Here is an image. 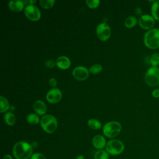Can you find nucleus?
I'll return each mask as SVG.
<instances>
[{
    "mask_svg": "<svg viewBox=\"0 0 159 159\" xmlns=\"http://www.w3.org/2000/svg\"><path fill=\"white\" fill-rule=\"evenodd\" d=\"M49 84L52 87H54L55 88L57 84V80L54 78H52L49 80Z\"/></svg>",
    "mask_w": 159,
    "mask_h": 159,
    "instance_id": "obj_29",
    "label": "nucleus"
},
{
    "mask_svg": "<svg viewBox=\"0 0 159 159\" xmlns=\"http://www.w3.org/2000/svg\"><path fill=\"white\" fill-rule=\"evenodd\" d=\"M35 2H36L35 0H34V1H23L24 4H26V6L30 5V4H33Z\"/></svg>",
    "mask_w": 159,
    "mask_h": 159,
    "instance_id": "obj_32",
    "label": "nucleus"
},
{
    "mask_svg": "<svg viewBox=\"0 0 159 159\" xmlns=\"http://www.w3.org/2000/svg\"><path fill=\"white\" fill-rule=\"evenodd\" d=\"M124 150L123 142L118 139H112L108 141L106 145V152L111 155L120 154Z\"/></svg>",
    "mask_w": 159,
    "mask_h": 159,
    "instance_id": "obj_6",
    "label": "nucleus"
},
{
    "mask_svg": "<svg viewBox=\"0 0 159 159\" xmlns=\"http://www.w3.org/2000/svg\"><path fill=\"white\" fill-rule=\"evenodd\" d=\"M121 124L117 121H111L106 123L102 128L104 135L108 138H114L117 136L121 131Z\"/></svg>",
    "mask_w": 159,
    "mask_h": 159,
    "instance_id": "obj_4",
    "label": "nucleus"
},
{
    "mask_svg": "<svg viewBox=\"0 0 159 159\" xmlns=\"http://www.w3.org/2000/svg\"><path fill=\"white\" fill-rule=\"evenodd\" d=\"M145 45L150 49L159 48V29L153 28L145 32L143 37Z\"/></svg>",
    "mask_w": 159,
    "mask_h": 159,
    "instance_id": "obj_2",
    "label": "nucleus"
},
{
    "mask_svg": "<svg viewBox=\"0 0 159 159\" xmlns=\"http://www.w3.org/2000/svg\"><path fill=\"white\" fill-rule=\"evenodd\" d=\"M8 7L12 11L20 12L24 8V3L23 1L18 0H12L8 2Z\"/></svg>",
    "mask_w": 159,
    "mask_h": 159,
    "instance_id": "obj_15",
    "label": "nucleus"
},
{
    "mask_svg": "<svg viewBox=\"0 0 159 159\" xmlns=\"http://www.w3.org/2000/svg\"><path fill=\"white\" fill-rule=\"evenodd\" d=\"M30 159H46L45 157L40 153H35L32 154Z\"/></svg>",
    "mask_w": 159,
    "mask_h": 159,
    "instance_id": "obj_27",
    "label": "nucleus"
},
{
    "mask_svg": "<svg viewBox=\"0 0 159 159\" xmlns=\"http://www.w3.org/2000/svg\"><path fill=\"white\" fill-rule=\"evenodd\" d=\"M135 14L138 16H142V9L140 8L139 7H137L135 8Z\"/></svg>",
    "mask_w": 159,
    "mask_h": 159,
    "instance_id": "obj_31",
    "label": "nucleus"
},
{
    "mask_svg": "<svg viewBox=\"0 0 159 159\" xmlns=\"http://www.w3.org/2000/svg\"><path fill=\"white\" fill-rule=\"evenodd\" d=\"M3 159H12V158L10 155H6L4 156Z\"/></svg>",
    "mask_w": 159,
    "mask_h": 159,
    "instance_id": "obj_33",
    "label": "nucleus"
},
{
    "mask_svg": "<svg viewBox=\"0 0 159 159\" xmlns=\"http://www.w3.org/2000/svg\"><path fill=\"white\" fill-rule=\"evenodd\" d=\"M88 125L92 129L98 130L101 128V123L97 119H90L88 121Z\"/></svg>",
    "mask_w": 159,
    "mask_h": 159,
    "instance_id": "obj_21",
    "label": "nucleus"
},
{
    "mask_svg": "<svg viewBox=\"0 0 159 159\" xmlns=\"http://www.w3.org/2000/svg\"><path fill=\"white\" fill-rule=\"evenodd\" d=\"M89 72V70H88L86 67L78 66L73 69L72 75L76 80L78 81H83L88 78Z\"/></svg>",
    "mask_w": 159,
    "mask_h": 159,
    "instance_id": "obj_10",
    "label": "nucleus"
},
{
    "mask_svg": "<svg viewBox=\"0 0 159 159\" xmlns=\"http://www.w3.org/2000/svg\"><path fill=\"white\" fill-rule=\"evenodd\" d=\"M92 143L94 147H95L97 149L101 150L104 147H106V142L105 138L101 135H96L93 138Z\"/></svg>",
    "mask_w": 159,
    "mask_h": 159,
    "instance_id": "obj_13",
    "label": "nucleus"
},
{
    "mask_svg": "<svg viewBox=\"0 0 159 159\" xmlns=\"http://www.w3.org/2000/svg\"><path fill=\"white\" fill-rule=\"evenodd\" d=\"M40 122L42 128L47 133H53L57 129V120L56 118L51 114H45L40 119Z\"/></svg>",
    "mask_w": 159,
    "mask_h": 159,
    "instance_id": "obj_3",
    "label": "nucleus"
},
{
    "mask_svg": "<svg viewBox=\"0 0 159 159\" xmlns=\"http://www.w3.org/2000/svg\"><path fill=\"white\" fill-rule=\"evenodd\" d=\"M86 2L89 7L96 8L99 5L100 1H99V0H86Z\"/></svg>",
    "mask_w": 159,
    "mask_h": 159,
    "instance_id": "obj_26",
    "label": "nucleus"
},
{
    "mask_svg": "<svg viewBox=\"0 0 159 159\" xmlns=\"http://www.w3.org/2000/svg\"><path fill=\"white\" fill-rule=\"evenodd\" d=\"M24 14L32 21H37L41 17V12L39 9L34 4L26 6L24 9Z\"/></svg>",
    "mask_w": 159,
    "mask_h": 159,
    "instance_id": "obj_7",
    "label": "nucleus"
},
{
    "mask_svg": "<svg viewBox=\"0 0 159 159\" xmlns=\"http://www.w3.org/2000/svg\"><path fill=\"white\" fill-rule=\"evenodd\" d=\"M55 3L54 0H40L39 4L41 7L44 9H50L51 8Z\"/></svg>",
    "mask_w": 159,
    "mask_h": 159,
    "instance_id": "obj_24",
    "label": "nucleus"
},
{
    "mask_svg": "<svg viewBox=\"0 0 159 159\" xmlns=\"http://www.w3.org/2000/svg\"><path fill=\"white\" fill-rule=\"evenodd\" d=\"M62 97L61 91L57 88H53L50 89L46 95L47 101L52 104H55L59 102Z\"/></svg>",
    "mask_w": 159,
    "mask_h": 159,
    "instance_id": "obj_11",
    "label": "nucleus"
},
{
    "mask_svg": "<svg viewBox=\"0 0 159 159\" xmlns=\"http://www.w3.org/2000/svg\"><path fill=\"white\" fill-rule=\"evenodd\" d=\"M138 22L139 26L142 29L149 30L153 29V27L155 25V19L150 15L144 14L139 17Z\"/></svg>",
    "mask_w": 159,
    "mask_h": 159,
    "instance_id": "obj_9",
    "label": "nucleus"
},
{
    "mask_svg": "<svg viewBox=\"0 0 159 159\" xmlns=\"http://www.w3.org/2000/svg\"><path fill=\"white\" fill-rule=\"evenodd\" d=\"M4 119L5 122L10 126L14 125L16 123V119L14 114L11 112H8L6 113L4 116Z\"/></svg>",
    "mask_w": 159,
    "mask_h": 159,
    "instance_id": "obj_17",
    "label": "nucleus"
},
{
    "mask_svg": "<svg viewBox=\"0 0 159 159\" xmlns=\"http://www.w3.org/2000/svg\"><path fill=\"white\" fill-rule=\"evenodd\" d=\"M137 22V20L136 17L134 16H130L127 17L125 19V20L124 21V24L126 27L132 28L136 25Z\"/></svg>",
    "mask_w": 159,
    "mask_h": 159,
    "instance_id": "obj_20",
    "label": "nucleus"
},
{
    "mask_svg": "<svg viewBox=\"0 0 159 159\" xmlns=\"http://www.w3.org/2000/svg\"><path fill=\"white\" fill-rule=\"evenodd\" d=\"M0 112H4L7 111L9 108V104L8 101L6 98H4L2 96H0Z\"/></svg>",
    "mask_w": 159,
    "mask_h": 159,
    "instance_id": "obj_19",
    "label": "nucleus"
},
{
    "mask_svg": "<svg viewBox=\"0 0 159 159\" xmlns=\"http://www.w3.org/2000/svg\"><path fill=\"white\" fill-rule=\"evenodd\" d=\"M76 159H84V157L83 155H78L76 158Z\"/></svg>",
    "mask_w": 159,
    "mask_h": 159,
    "instance_id": "obj_34",
    "label": "nucleus"
},
{
    "mask_svg": "<svg viewBox=\"0 0 159 159\" xmlns=\"http://www.w3.org/2000/svg\"><path fill=\"white\" fill-rule=\"evenodd\" d=\"M152 16L155 20H159V0L155 1L151 7Z\"/></svg>",
    "mask_w": 159,
    "mask_h": 159,
    "instance_id": "obj_16",
    "label": "nucleus"
},
{
    "mask_svg": "<svg viewBox=\"0 0 159 159\" xmlns=\"http://www.w3.org/2000/svg\"><path fill=\"white\" fill-rule=\"evenodd\" d=\"M96 34L98 37L102 41H106L111 36V28L105 23H100L96 27Z\"/></svg>",
    "mask_w": 159,
    "mask_h": 159,
    "instance_id": "obj_8",
    "label": "nucleus"
},
{
    "mask_svg": "<svg viewBox=\"0 0 159 159\" xmlns=\"http://www.w3.org/2000/svg\"><path fill=\"white\" fill-rule=\"evenodd\" d=\"M102 69V66L100 64H94L89 68V72L93 74H98L101 71Z\"/></svg>",
    "mask_w": 159,
    "mask_h": 159,
    "instance_id": "obj_25",
    "label": "nucleus"
},
{
    "mask_svg": "<svg viewBox=\"0 0 159 159\" xmlns=\"http://www.w3.org/2000/svg\"><path fill=\"white\" fill-rule=\"evenodd\" d=\"M34 111L37 114L40 116H44L47 112V106L43 101L41 100H37L33 105Z\"/></svg>",
    "mask_w": 159,
    "mask_h": 159,
    "instance_id": "obj_12",
    "label": "nucleus"
},
{
    "mask_svg": "<svg viewBox=\"0 0 159 159\" xmlns=\"http://www.w3.org/2000/svg\"><path fill=\"white\" fill-rule=\"evenodd\" d=\"M32 145L29 143L19 141L14 144L12 153L16 159H29L32 155Z\"/></svg>",
    "mask_w": 159,
    "mask_h": 159,
    "instance_id": "obj_1",
    "label": "nucleus"
},
{
    "mask_svg": "<svg viewBox=\"0 0 159 159\" xmlns=\"http://www.w3.org/2000/svg\"><path fill=\"white\" fill-rule=\"evenodd\" d=\"M55 64H56V63H55V61L52 60H47L45 62V66L48 68H52L55 66Z\"/></svg>",
    "mask_w": 159,
    "mask_h": 159,
    "instance_id": "obj_28",
    "label": "nucleus"
},
{
    "mask_svg": "<svg viewBox=\"0 0 159 159\" xmlns=\"http://www.w3.org/2000/svg\"><path fill=\"white\" fill-rule=\"evenodd\" d=\"M150 63L153 67H157L159 65V53H154L150 58Z\"/></svg>",
    "mask_w": 159,
    "mask_h": 159,
    "instance_id": "obj_23",
    "label": "nucleus"
},
{
    "mask_svg": "<svg viewBox=\"0 0 159 159\" xmlns=\"http://www.w3.org/2000/svg\"><path fill=\"white\" fill-rule=\"evenodd\" d=\"M146 83L151 86L155 87L159 85V68L158 67H150L145 75Z\"/></svg>",
    "mask_w": 159,
    "mask_h": 159,
    "instance_id": "obj_5",
    "label": "nucleus"
},
{
    "mask_svg": "<svg viewBox=\"0 0 159 159\" xmlns=\"http://www.w3.org/2000/svg\"><path fill=\"white\" fill-rule=\"evenodd\" d=\"M26 119H27V122L31 125H36L39 122H40L39 115L37 114H35V113L29 114L27 116Z\"/></svg>",
    "mask_w": 159,
    "mask_h": 159,
    "instance_id": "obj_18",
    "label": "nucleus"
},
{
    "mask_svg": "<svg viewBox=\"0 0 159 159\" xmlns=\"http://www.w3.org/2000/svg\"><path fill=\"white\" fill-rule=\"evenodd\" d=\"M152 95L155 98H159V89H155L152 92Z\"/></svg>",
    "mask_w": 159,
    "mask_h": 159,
    "instance_id": "obj_30",
    "label": "nucleus"
},
{
    "mask_svg": "<svg viewBox=\"0 0 159 159\" xmlns=\"http://www.w3.org/2000/svg\"><path fill=\"white\" fill-rule=\"evenodd\" d=\"M57 66L62 70H66L71 65V61L70 59L65 56H60L58 57L56 60Z\"/></svg>",
    "mask_w": 159,
    "mask_h": 159,
    "instance_id": "obj_14",
    "label": "nucleus"
},
{
    "mask_svg": "<svg viewBox=\"0 0 159 159\" xmlns=\"http://www.w3.org/2000/svg\"><path fill=\"white\" fill-rule=\"evenodd\" d=\"M94 159H109V153L106 150H99L95 153Z\"/></svg>",
    "mask_w": 159,
    "mask_h": 159,
    "instance_id": "obj_22",
    "label": "nucleus"
}]
</instances>
